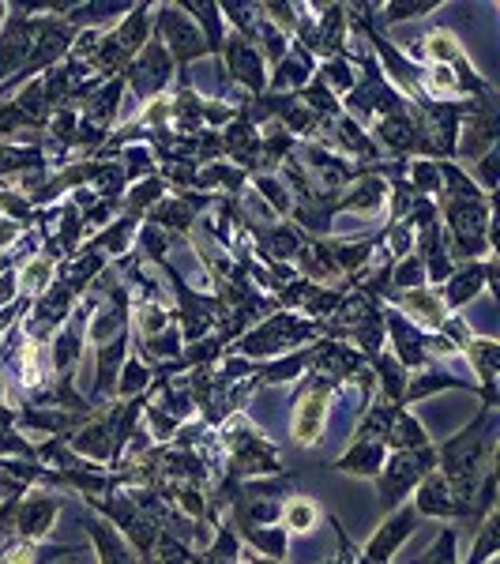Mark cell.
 <instances>
[{"label": "cell", "instance_id": "cell-36", "mask_svg": "<svg viewBox=\"0 0 500 564\" xmlns=\"http://www.w3.org/2000/svg\"><path fill=\"white\" fill-rule=\"evenodd\" d=\"M456 546H459V530L444 527L440 538L429 546V553H421L414 564H456Z\"/></svg>", "mask_w": 500, "mask_h": 564}, {"label": "cell", "instance_id": "cell-32", "mask_svg": "<svg viewBox=\"0 0 500 564\" xmlns=\"http://www.w3.org/2000/svg\"><path fill=\"white\" fill-rule=\"evenodd\" d=\"M241 534L253 542L256 549H264L267 557H283L286 553V530L279 527H256V523H241Z\"/></svg>", "mask_w": 500, "mask_h": 564}, {"label": "cell", "instance_id": "cell-24", "mask_svg": "<svg viewBox=\"0 0 500 564\" xmlns=\"http://www.w3.org/2000/svg\"><path fill=\"white\" fill-rule=\"evenodd\" d=\"M162 196H166V181L155 173V177H147V181H136V185H129L124 189V196H120V203H124V211L129 215H143V211H151L155 203H162Z\"/></svg>", "mask_w": 500, "mask_h": 564}, {"label": "cell", "instance_id": "cell-21", "mask_svg": "<svg viewBox=\"0 0 500 564\" xmlns=\"http://www.w3.org/2000/svg\"><path fill=\"white\" fill-rule=\"evenodd\" d=\"M188 15H192V23L199 27V34H204V42H207V53H222V42H226V23H222V8L218 5H211V0H204V5H181Z\"/></svg>", "mask_w": 500, "mask_h": 564}, {"label": "cell", "instance_id": "cell-5", "mask_svg": "<svg viewBox=\"0 0 500 564\" xmlns=\"http://www.w3.org/2000/svg\"><path fill=\"white\" fill-rule=\"evenodd\" d=\"M218 68L226 72V80L241 83V91L248 98H260L267 91V72H264V57L253 42H245L241 34H226L222 42V53H218Z\"/></svg>", "mask_w": 500, "mask_h": 564}, {"label": "cell", "instance_id": "cell-11", "mask_svg": "<svg viewBox=\"0 0 500 564\" xmlns=\"http://www.w3.org/2000/svg\"><path fill=\"white\" fill-rule=\"evenodd\" d=\"M312 72H316V61H312V53L305 45H290V53L274 64V72H271V80H267V91L271 94H297L309 80H312Z\"/></svg>", "mask_w": 500, "mask_h": 564}, {"label": "cell", "instance_id": "cell-27", "mask_svg": "<svg viewBox=\"0 0 500 564\" xmlns=\"http://www.w3.org/2000/svg\"><path fill=\"white\" fill-rule=\"evenodd\" d=\"M181 343H185L181 339V327L173 324V327H162L159 335H147L143 339V354L151 357V362H169V357L178 362V357H181Z\"/></svg>", "mask_w": 500, "mask_h": 564}, {"label": "cell", "instance_id": "cell-19", "mask_svg": "<svg viewBox=\"0 0 500 564\" xmlns=\"http://www.w3.org/2000/svg\"><path fill=\"white\" fill-rule=\"evenodd\" d=\"M129 12H132V5H106V0H98V5H72L64 23L72 31H98V27H106L110 19H120Z\"/></svg>", "mask_w": 500, "mask_h": 564}, {"label": "cell", "instance_id": "cell-35", "mask_svg": "<svg viewBox=\"0 0 500 564\" xmlns=\"http://www.w3.org/2000/svg\"><path fill=\"white\" fill-rule=\"evenodd\" d=\"M496 166H500V147H489L486 155L474 162V177H470V181L482 189L486 199H493V192H496Z\"/></svg>", "mask_w": 500, "mask_h": 564}, {"label": "cell", "instance_id": "cell-1", "mask_svg": "<svg viewBox=\"0 0 500 564\" xmlns=\"http://www.w3.org/2000/svg\"><path fill=\"white\" fill-rule=\"evenodd\" d=\"M437 467V448L425 444L414 452H395L391 459H384V471L377 474V497L384 511H395L410 497V490H418L425 474H433Z\"/></svg>", "mask_w": 500, "mask_h": 564}, {"label": "cell", "instance_id": "cell-16", "mask_svg": "<svg viewBox=\"0 0 500 564\" xmlns=\"http://www.w3.org/2000/svg\"><path fill=\"white\" fill-rule=\"evenodd\" d=\"M83 523H87V534H91V542H94L98 557H102V564H136L132 549L124 546V538H120L106 520H98L94 511H87Z\"/></svg>", "mask_w": 500, "mask_h": 564}, {"label": "cell", "instance_id": "cell-7", "mask_svg": "<svg viewBox=\"0 0 500 564\" xmlns=\"http://www.w3.org/2000/svg\"><path fill=\"white\" fill-rule=\"evenodd\" d=\"M391 309H399L407 320H418L421 327L429 331H440L444 320H447V309H444V294L440 287H421V290H391L388 294Z\"/></svg>", "mask_w": 500, "mask_h": 564}, {"label": "cell", "instance_id": "cell-20", "mask_svg": "<svg viewBox=\"0 0 500 564\" xmlns=\"http://www.w3.org/2000/svg\"><path fill=\"white\" fill-rule=\"evenodd\" d=\"M248 189H253L264 203H271V215L274 219H290V211H293V192H290V185L283 181V177H271V173H253L248 177Z\"/></svg>", "mask_w": 500, "mask_h": 564}, {"label": "cell", "instance_id": "cell-23", "mask_svg": "<svg viewBox=\"0 0 500 564\" xmlns=\"http://www.w3.org/2000/svg\"><path fill=\"white\" fill-rule=\"evenodd\" d=\"M384 444H391V448H399V452H414V448H425V444H429V437H425L421 422H418L414 414H407L403 406H399L395 418H391V425H388Z\"/></svg>", "mask_w": 500, "mask_h": 564}, {"label": "cell", "instance_id": "cell-38", "mask_svg": "<svg viewBox=\"0 0 500 564\" xmlns=\"http://www.w3.org/2000/svg\"><path fill=\"white\" fill-rule=\"evenodd\" d=\"M143 418H147V425H151V437H155V441H169L173 433L181 429V422L169 418L166 410H159V406H143Z\"/></svg>", "mask_w": 500, "mask_h": 564}, {"label": "cell", "instance_id": "cell-30", "mask_svg": "<svg viewBox=\"0 0 500 564\" xmlns=\"http://www.w3.org/2000/svg\"><path fill=\"white\" fill-rule=\"evenodd\" d=\"M437 8H440L437 0H391V5L380 8V19L388 23V27H395V23L421 19V15H429V12H437Z\"/></svg>", "mask_w": 500, "mask_h": 564}, {"label": "cell", "instance_id": "cell-13", "mask_svg": "<svg viewBox=\"0 0 500 564\" xmlns=\"http://www.w3.org/2000/svg\"><path fill=\"white\" fill-rule=\"evenodd\" d=\"M486 278H489V264H463V267H456L452 271V278L444 282V309L447 313H456V309H463L466 301H474L482 294V287H486Z\"/></svg>", "mask_w": 500, "mask_h": 564}, {"label": "cell", "instance_id": "cell-6", "mask_svg": "<svg viewBox=\"0 0 500 564\" xmlns=\"http://www.w3.org/2000/svg\"><path fill=\"white\" fill-rule=\"evenodd\" d=\"M332 388H335L332 380L316 376L309 388H305V395L297 399V414H293V422H290V437L302 444V448H312V444L323 437V422H328Z\"/></svg>", "mask_w": 500, "mask_h": 564}, {"label": "cell", "instance_id": "cell-22", "mask_svg": "<svg viewBox=\"0 0 500 564\" xmlns=\"http://www.w3.org/2000/svg\"><path fill=\"white\" fill-rule=\"evenodd\" d=\"M372 369L380 373V392H384V403L391 406H403V395H407V369L395 362V354H372Z\"/></svg>", "mask_w": 500, "mask_h": 564}, {"label": "cell", "instance_id": "cell-14", "mask_svg": "<svg viewBox=\"0 0 500 564\" xmlns=\"http://www.w3.org/2000/svg\"><path fill=\"white\" fill-rule=\"evenodd\" d=\"M418 516H470V511L452 497V485L444 474H425L418 485Z\"/></svg>", "mask_w": 500, "mask_h": 564}, {"label": "cell", "instance_id": "cell-10", "mask_svg": "<svg viewBox=\"0 0 500 564\" xmlns=\"http://www.w3.org/2000/svg\"><path fill=\"white\" fill-rule=\"evenodd\" d=\"M57 508H61V501L45 497V493H31L27 501H19V508H15V538H23V542H42V538L49 534V527H53V520H57Z\"/></svg>", "mask_w": 500, "mask_h": 564}, {"label": "cell", "instance_id": "cell-4", "mask_svg": "<svg viewBox=\"0 0 500 564\" xmlns=\"http://www.w3.org/2000/svg\"><path fill=\"white\" fill-rule=\"evenodd\" d=\"M316 335V324L312 320H302V316H271L267 324H260L256 331H248V335L237 339V354H253V357H279L283 350L297 346Z\"/></svg>", "mask_w": 500, "mask_h": 564}, {"label": "cell", "instance_id": "cell-26", "mask_svg": "<svg viewBox=\"0 0 500 564\" xmlns=\"http://www.w3.org/2000/svg\"><path fill=\"white\" fill-rule=\"evenodd\" d=\"M151 388V369H147L139 357H124V365L117 373V395L120 399H136Z\"/></svg>", "mask_w": 500, "mask_h": 564}, {"label": "cell", "instance_id": "cell-28", "mask_svg": "<svg viewBox=\"0 0 500 564\" xmlns=\"http://www.w3.org/2000/svg\"><path fill=\"white\" fill-rule=\"evenodd\" d=\"M320 80H323V87H328V91L339 98V94H350V91H354L358 75H354V68H350V57H332V61L320 64Z\"/></svg>", "mask_w": 500, "mask_h": 564}, {"label": "cell", "instance_id": "cell-18", "mask_svg": "<svg viewBox=\"0 0 500 564\" xmlns=\"http://www.w3.org/2000/svg\"><path fill=\"white\" fill-rule=\"evenodd\" d=\"M53 278H57V264L49 260V256H31V260L15 271V290L27 301H34L53 287Z\"/></svg>", "mask_w": 500, "mask_h": 564}, {"label": "cell", "instance_id": "cell-41", "mask_svg": "<svg viewBox=\"0 0 500 564\" xmlns=\"http://www.w3.org/2000/svg\"><path fill=\"white\" fill-rule=\"evenodd\" d=\"M8 12H12V5H0V27L8 23Z\"/></svg>", "mask_w": 500, "mask_h": 564}, {"label": "cell", "instance_id": "cell-37", "mask_svg": "<svg viewBox=\"0 0 500 564\" xmlns=\"http://www.w3.org/2000/svg\"><path fill=\"white\" fill-rule=\"evenodd\" d=\"M139 245L147 248V256H151L155 264H166V248H169V234H166V229H159L155 222L139 226Z\"/></svg>", "mask_w": 500, "mask_h": 564}, {"label": "cell", "instance_id": "cell-12", "mask_svg": "<svg viewBox=\"0 0 500 564\" xmlns=\"http://www.w3.org/2000/svg\"><path fill=\"white\" fill-rule=\"evenodd\" d=\"M151 12H155V5H132V12L120 19V27L110 31L124 61H132L139 49L151 42V34H155V15Z\"/></svg>", "mask_w": 500, "mask_h": 564}, {"label": "cell", "instance_id": "cell-31", "mask_svg": "<svg viewBox=\"0 0 500 564\" xmlns=\"http://www.w3.org/2000/svg\"><path fill=\"white\" fill-rule=\"evenodd\" d=\"M279 516H283L286 530H293V534H309V530L320 523V508H316L312 501H286V508L279 511Z\"/></svg>", "mask_w": 500, "mask_h": 564}, {"label": "cell", "instance_id": "cell-40", "mask_svg": "<svg viewBox=\"0 0 500 564\" xmlns=\"http://www.w3.org/2000/svg\"><path fill=\"white\" fill-rule=\"evenodd\" d=\"M15 294H19V290H15V267L0 271V309H8Z\"/></svg>", "mask_w": 500, "mask_h": 564}, {"label": "cell", "instance_id": "cell-2", "mask_svg": "<svg viewBox=\"0 0 500 564\" xmlns=\"http://www.w3.org/2000/svg\"><path fill=\"white\" fill-rule=\"evenodd\" d=\"M151 15H155V38L166 45L169 61L178 68H188L192 61L207 57V42L181 5H155Z\"/></svg>", "mask_w": 500, "mask_h": 564}, {"label": "cell", "instance_id": "cell-17", "mask_svg": "<svg viewBox=\"0 0 500 564\" xmlns=\"http://www.w3.org/2000/svg\"><path fill=\"white\" fill-rule=\"evenodd\" d=\"M136 234H139V219L124 211V215H120L117 222H110V226H106L102 234H98L91 245H80V248H91V252H110V256H124V252L132 248Z\"/></svg>", "mask_w": 500, "mask_h": 564}, {"label": "cell", "instance_id": "cell-29", "mask_svg": "<svg viewBox=\"0 0 500 564\" xmlns=\"http://www.w3.org/2000/svg\"><path fill=\"white\" fill-rule=\"evenodd\" d=\"M391 287L395 290H421L425 287V264L418 260L414 252L399 256V260L391 264Z\"/></svg>", "mask_w": 500, "mask_h": 564}, {"label": "cell", "instance_id": "cell-34", "mask_svg": "<svg viewBox=\"0 0 500 564\" xmlns=\"http://www.w3.org/2000/svg\"><path fill=\"white\" fill-rule=\"evenodd\" d=\"M407 170H410V189L418 196H437L440 192V170H437L433 159H414Z\"/></svg>", "mask_w": 500, "mask_h": 564}, {"label": "cell", "instance_id": "cell-8", "mask_svg": "<svg viewBox=\"0 0 500 564\" xmlns=\"http://www.w3.org/2000/svg\"><path fill=\"white\" fill-rule=\"evenodd\" d=\"M384 324L391 327V343H395V362L403 369H421L429 362V354H425V331L407 320L399 309H384Z\"/></svg>", "mask_w": 500, "mask_h": 564}, {"label": "cell", "instance_id": "cell-3", "mask_svg": "<svg viewBox=\"0 0 500 564\" xmlns=\"http://www.w3.org/2000/svg\"><path fill=\"white\" fill-rule=\"evenodd\" d=\"M173 68H178V64L169 61L166 45L151 34V42H147L139 53L129 61V68L120 72V80H124V87H132V94H136L139 102H151V98H159V94H169Z\"/></svg>", "mask_w": 500, "mask_h": 564}, {"label": "cell", "instance_id": "cell-9", "mask_svg": "<svg viewBox=\"0 0 500 564\" xmlns=\"http://www.w3.org/2000/svg\"><path fill=\"white\" fill-rule=\"evenodd\" d=\"M414 527H418V508H414V504L391 511V520H388V523L377 530V538H372V542L365 546V557H361V560H369V564H388L391 553L407 542Z\"/></svg>", "mask_w": 500, "mask_h": 564}, {"label": "cell", "instance_id": "cell-25", "mask_svg": "<svg viewBox=\"0 0 500 564\" xmlns=\"http://www.w3.org/2000/svg\"><path fill=\"white\" fill-rule=\"evenodd\" d=\"M120 170H124V181L136 185V181H147V177L159 173V162L151 155V147L147 143H129L120 151Z\"/></svg>", "mask_w": 500, "mask_h": 564}, {"label": "cell", "instance_id": "cell-39", "mask_svg": "<svg viewBox=\"0 0 500 564\" xmlns=\"http://www.w3.org/2000/svg\"><path fill=\"white\" fill-rule=\"evenodd\" d=\"M19 222L15 219H8V215H0V252H5V248H12L15 241H19Z\"/></svg>", "mask_w": 500, "mask_h": 564}, {"label": "cell", "instance_id": "cell-33", "mask_svg": "<svg viewBox=\"0 0 500 564\" xmlns=\"http://www.w3.org/2000/svg\"><path fill=\"white\" fill-rule=\"evenodd\" d=\"M496 530H500V516H496V508H493V511H486V523H482L478 538H474V549H470L466 564H486L496 553Z\"/></svg>", "mask_w": 500, "mask_h": 564}, {"label": "cell", "instance_id": "cell-15", "mask_svg": "<svg viewBox=\"0 0 500 564\" xmlns=\"http://www.w3.org/2000/svg\"><path fill=\"white\" fill-rule=\"evenodd\" d=\"M388 459V444L384 441H358L350 444L346 455L335 459V471H346V474H358V478H377L380 467Z\"/></svg>", "mask_w": 500, "mask_h": 564}]
</instances>
